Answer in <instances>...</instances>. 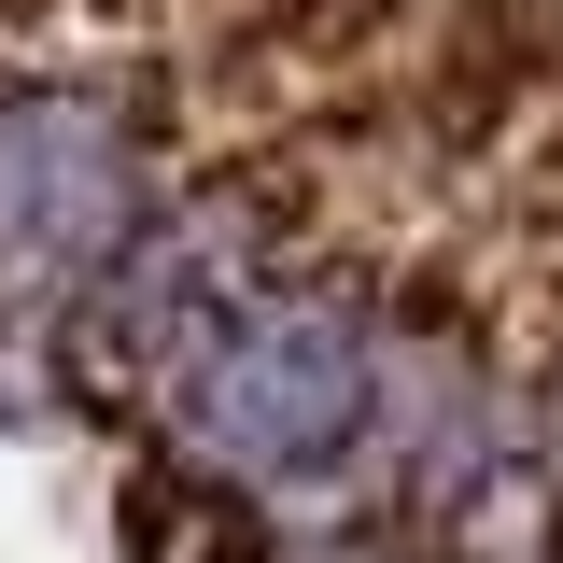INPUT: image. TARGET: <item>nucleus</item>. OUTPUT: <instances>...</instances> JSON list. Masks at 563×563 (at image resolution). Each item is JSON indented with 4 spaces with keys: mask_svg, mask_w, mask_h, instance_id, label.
Wrapping results in <instances>:
<instances>
[{
    "mask_svg": "<svg viewBox=\"0 0 563 563\" xmlns=\"http://www.w3.org/2000/svg\"><path fill=\"white\" fill-rule=\"evenodd\" d=\"M211 422L254 451V465H339L352 422H366V339L339 310H268L240 324V352L211 366Z\"/></svg>",
    "mask_w": 563,
    "mask_h": 563,
    "instance_id": "1",
    "label": "nucleus"
},
{
    "mask_svg": "<svg viewBox=\"0 0 563 563\" xmlns=\"http://www.w3.org/2000/svg\"><path fill=\"white\" fill-rule=\"evenodd\" d=\"M563 85V0H451L437 29V85H422V128L451 155H479L521 99Z\"/></svg>",
    "mask_w": 563,
    "mask_h": 563,
    "instance_id": "2",
    "label": "nucleus"
},
{
    "mask_svg": "<svg viewBox=\"0 0 563 563\" xmlns=\"http://www.w3.org/2000/svg\"><path fill=\"white\" fill-rule=\"evenodd\" d=\"M409 0H254V29H268L282 57H352V43H380Z\"/></svg>",
    "mask_w": 563,
    "mask_h": 563,
    "instance_id": "3",
    "label": "nucleus"
}]
</instances>
